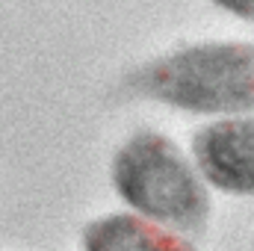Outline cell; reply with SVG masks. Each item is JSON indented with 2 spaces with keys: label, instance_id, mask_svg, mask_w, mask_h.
Instances as JSON below:
<instances>
[{
  "label": "cell",
  "instance_id": "cell-1",
  "mask_svg": "<svg viewBox=\"0 0 254 251\" xmlns=\"http://www.w3.org/2000/svg\"><path fill=\"white\" fill-rule=\"evenodd\" d=\"M113 187L142 216L201 234L210 219V195L181 148L154 130H139L113 160Z\"/></svg>",
  "mask_w": 254,
  "mask_h": 251
},
{
  "label": "cell",
  "instance_id": "cell-2",
  "mask_svg": "<svg viewBox=\"0 0 254 251\" xmlns=\"http://www.w3.org/2000/svg\"><path fill=\"white\" fill-rule=\"evenodd\" d=\"M139 95L166 101L190 113H243L254 110L252 45H195L133 74Z\"/></svg>",
  "mask_w": 254,
  "mask_h": 251
},
{
  "label": "cell",
  "instance_id": "cell-3",
  "mask_svg": "<svg viewBox=\"0 0 254 251\" xmlns=\"http://www.w3.org/2000/svg\"><path fill=\"white\" fill-rule=\"evenodd\" d=\"M192 151L204 181L216 189L234 195L254 192V119H228L201 127Z\"/></svg>",
  "mask_w": 254,
  "mask_h": 251
},
{
  "label": "cell",
  "instance_id": "cell-4",
  "mask_svg": "<svg viewBox=\"0 0 254 251\" xmlns=\"http://www.w3.org/2000/svg\"><path fill=\"white\" fill-rule=\"evenodd\" d=\"M83 251H195L178 234L130 216L113 213L83 228Z\"/></svg>",
  "mask_w": 254,
  "mask_h": 251
},
{
  "label": "cell",
  "instance_id": "cell-5",
  "mask_svg": "<svg viewBox=\"0 0 254 251\" xmlns=\"http://www.w3.org/2000/svg\"><path fill=\"white\" fill-rule=\"evenodd\" d=\"M216 3H219V6H225L228 12L240 15V18L254 21V0H216Z\"/></svg>",
  "mask_w": 254,
  "mask_h": 251
}]
</instances>
